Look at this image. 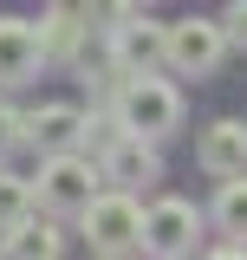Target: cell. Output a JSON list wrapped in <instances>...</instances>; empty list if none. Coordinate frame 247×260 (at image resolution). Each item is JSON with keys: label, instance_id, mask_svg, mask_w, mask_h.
Segmentation results:
<instances>
[{"label": "cell", "instance_id": "cell-1", "mask_svg": "<svg viewBox=\"0 0 247 260\" xmlns=\"http://www.w3.org/2000/svg\"><path fill=\"white\" fill-rule=\"evenodd\" d=\"M117 117H123V130L130 137H163V130H176V117H182V98L169 91L156 72H143V78H130L123 85V98H117Z\"/></svg>", "mask_w": 247, "mask_h": 260}, {"label": "cell", "instance_id": "cell-2", "mask_svg": "<svg viewBox=\"0 0 247 260\" xmlns=\"http://www.w3.org/2000/svg\"><path fill=\"white\" fill-rule=\"evenodd\" d=\"M39 195H46V208H59V215H85L98 202V169L85 156H52L39 169Z\"/></svg>", "mask_w": 247, "mask_h": 260}, {"label": "cell", "instance_id": "cell-3", "mask_svg": "<svg viewBox=\"0 0 247 260\" xmlns=\"http://www.w3.org/2000/svg\"><path fill=\"white\" fill-rule=\"evenodd\" d=\"M221 52H228V32L215 20H176L169 26V65L189 72V78H208L221 65Z\"/></svg>", "mask_w": 247, "mask_h": 260}, {"label": "cell", "instance_id": "cell-4", "mask_svg": "<svg viewBox=\"0 0 247 260\" xmlns=\"http://www.w3.org/2000/svg\"><path fill=\"white\" fill-rule=\"evenodd\" d=\"M85 234H91L104 254H117L130 241H143V208L130 195H98L91 208H85Z\"/></svg>", "mask_w": 247, "mask_h": 260}, {"label": "cell", "instance_id": "cell-5", "mask_svg": "<svg viewBox=\"0 0 247 260\" xmlns=\"http://www.w3.org/2000/svg\"><path fill=\"white\" fill-rule=\"evenodd\" d=\"M111 52H117V72L143 78L156 59H169V26H156V20H130V26L111 32Z\"/></svg>", "mask_w": 247, "mask_h": 260}, {"label": "cell", "instance_id": "cell-6", "mask_svg": "<svg viewBox=\"0 0 247 260\" xmlns=\"http://www.w3.org/2000/svg\"><path fill=\"white\" fill-rule=\"evenodd\" d=\"M189 241H195V208H189V202H156L150 215H143V247H150V254H182Z\"/></svg>", "mask_w": 247, "mask_h": 260}, {"label": "cell", "instance_id": "cell-7", "mask_svg": "<svg viewBox=\"0 0 247 260\" xmlns=\"http://www.w3.org/2000/svg\"><path fill=\"white\" fill-rule=\"evenodd\" d=\"M39 59H46V52H39V32H33L26 20H0V85L33 78Z\"/></svg>", "mask_w": 247, "mask_h": 260}, {"label": "cell", "instance_id": "cell-8", "mask_svg": "<svg viewBox=\"0 0 247 260\" xmlns=\"http://www.w3.org/2000/svg\"><path fill=\"white\" fill-rule=\"evenodd\" d=\"M202 169L208 176H247V124H215L202 137Z\"/></svg>", "mask_w": 247, "mask_h": 260}, {"label": "cell", "instance_id": "cell-9", "mask_svg": "<svg viewBox=\"0 0 247 260\" xmlns=\"http://www.w3.org/2000/svg\"><path fill=\"white\" fill-rule=\"evenodd\" d=\"M26 137H33V143H46V150H65V143L85 137V117H78L72 104H46V111H33V117H26Z\"/></svg>", "mask_w": 247, "mask_h": 260}, {"label": "cell", "instance_id": "cell-10", "mask_svg": "<svg viewBox=\"0 0 247 260\" xmlns=\"http://www.w3.org/2000/svg\"><path fill=\"white\" fill-rule=\"evenodd\" d=\"M7 254L13 260H59V228H46V221L7 228Z\"/></svg>", "mask_w": 247, "mask_h": 260}, {"label": "cell", "instance_id": "cell-11", "mask_svg": "<svg viewBox=\"0 0 247 260\" xmlns=\"http://www.w3.org/2000/svg\"><path fill=\"white\" fill-rule=\"evenodd\" d=\"M111 176H117V182H143V176H156V150L143 143V137H117V143H111Z\"/></svg>", "mask_w": 247, "mask_h": 260}, {"label": "cell", "instance_id": "cell-12", "mask_svg": "<svg viewBox=\"0 0 247 260\" xmlns=\"http://www.w3.org/2000/svg\"><path fill=\"white\" fill-rule=\"evenodd\" d=\"M215 221L228 228V234H241V241H247V176H228V182H221V195H215Z\"/></svg>", "mask_w": 247, "mask_h": 260}, {"label": "cell", "instance_id": "cell-13", "mask_svg": "<svg viewBox=\"0 0 247 260\" xmlns=\"http://www.w3.org/2000/svg\"><path fill=\"white\" fill-rule=\"evenodd\" d=\"M39 52H46V59H72V52H78V20H72L65 7L46 20V32H39Z\"/></svg>", "mask_w": 247, "mask_h": 260}, {"label": "cell", "instance_id": "cell-14", "mask_svg": "<svg viewBox=\"0 0 247 260\" xmlns=\"http://www.w3.org/2000/svg\"><path fill=\"white\" fill-rule=\"evenodd\" d=\"M33 208V182H20V176H0V228H20Z\"/></svg>", "mask_w": 247, "mask_h": 260}, {"label": "cell", "instance_id": "cell-15", "mask_svg": "<svg viewBox=\"0 0 247 260\" xmlns=\"http://www.w3.org/2000/svg\"><path fill=\"white\" fill-rule=\"evenodd\" d=\"M137 13H130V0H85V26H104V32H117L130 26Z\"/></svg>", "mask_w": 247, "mask_h": 260}, {"label": "cell", "instance_id": "cell-16", "mask_svg": "<svg viewBox=\"0 0 247 260\" xmlns=\"http://www.w3.org/2000/svg\"><path fill=\"white\" fill-rule=\"evenodd\" d=\"M221 32H228L234 46H247V0H228V13H221Z\"/></svg>", "mask_w": 247, "mask_h": 260}, {"label": "cell", "instance_id": "cell-17", "mask_svg": "<svg viewBox=\"0 0 247 260\" xmlns=\"http://www.w3.org/2000/svg\"><path fill=\"white\" fill-rule=\"evenodd\" d=\"M20 137H26V117H20V111H7V104H0V156H7V150H13V143H20Z\"/></svg>", "mask_w": 247, "mask_h": 260}, {"label": "cell", "instance_id": "cell-18", "mask_svg": "<svg viewBox=\"0 0 247 260\" xmlns=\"http://www.w3.org/2000/svg\"><path fill=\"white\" fill-rule=\"evenodd\" d=\"M208 260H247V247H221V254H208Z\"/></svg>", "mask_w": 247, "mask_h": 260}, {"label": "cell", "instance_id": "cell-19", "mask_svg": "<svg viewBox=\"0 0 247 260\" xmlns=\"http://www.w3.org/2000/svg\"><path fill=\"white\" fill-rule=\"evenodd\" d=\"M59 7H65V13H72V7H85V0H59Z\"/></svg>", "mask_w": 247, "mask_h": 260}, {"label": "cell", "instance_id": "cell-20", "mask_svg": "<svg viewBox=\"0 0 247 260\" xmlns=\"http://www.w3.org/2000/svg\"><path fill=\"white\" fill-rule=\"evenodd\" d=\"M104 260H123V254H104Z\"/></svg>", "mask_w": 247, "mask_h": 260}]
</instances>
